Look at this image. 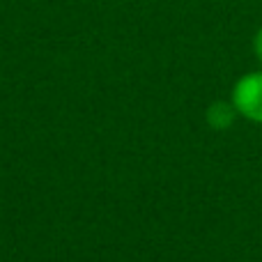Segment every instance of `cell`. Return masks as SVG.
<instances>
[{"label":"cell","mask_w":262,"mask_h":262,"mask_svg":"<svg viewBox=\"0 0 262 262\" xmlns=\"http://www.w3.org/2000/svg\"><path fill=\"white\" fill-rule=\"evenodd\" d=\"M232 106L244 118L262 124V72L239 78L232 90Z\"/></svg>","instance_id":"obj_1"},{"label":"cell","mask_w":262,"mask_h":262,"mask_svg":"<svg viewBox=\"0 0 262 262\" xmlns=\"http://www.w3.org/2000/svg\"><path fill=\"white\" fill-rule=\"evenodd\" d=\"M235 106H226V104H214L212 108H209V122L214 124V127L223 129L228 127V124H232V118H235Z\"/></svg>","instance_id":"obj_2"},{"label":"cell","mask_w":262,"mask_h":262,"mask_svg":"<svg viewBox=\"0 0 262 262\" xmlns=\"http://www.w3.org/2000/svg\"><path fill=\"white\" fill-rule=\"evenodd\" d=\"M255 55H258V60L262 62V28L258 30V35H255Z\"/></svg>","instance_id":"obj_3"}]
</instances>
